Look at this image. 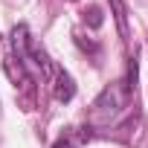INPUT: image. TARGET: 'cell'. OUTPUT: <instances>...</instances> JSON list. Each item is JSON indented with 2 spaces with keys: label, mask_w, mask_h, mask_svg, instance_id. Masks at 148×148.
<instances>
[{
  "label": "cell",
  "mask_w": 148,
  "mask_h": 148,
  "mask_svg": "<svg viewBox=\"0 0 148 148\" xmlns=\"http://www.w3.org/2000/svg\"><path fill=\"white\" fill-rule=\"evenodd\" d=\"M76 41H79V47H82V49H90V52H93V55H99V47H96V44H93V41H84V38H82V35H76Z\"/></svg>",
  "instance_id": "obj_6"
},
{
  "label": "cell",
  "mask_w": 148,
  "mask_h": 148,
  "mask_svg": "<svg viewBox=\"0 0 148 148\" xmlns=\"http://www.w3.org/2000/svg\"><path fill=\"white\" fill-rule=\"evenodd\" d=\"M12 49H15V55H18V61L29 70V76L32 79H49V76H55V64L49 61V55L44 52V47L29 35V26H15V32H12Z\"/></svg>",
  "instance_id": "obj_1"
},
{
  "label": "cell",
  "mask_w": 148,
  "mask_h": 148,
  "mask_svg": "<svg viewBox=\"0 0 148 148\" xmlns=\"http://www.w3.org/2000/svg\"><path fill=\"white\" fill-rule=\"evenodd\" d=\"M84 21H87L93 29H99V26H102V9H99V6H87V9H84Z\"/></svg>",
  "instance_id": "obj_4"
},
{
  "label": "cell",
  "mask_w": 148,
  "mask_h": 148,
  "mask_svg": "<svg viewBox=\"0 0 148 148\" xmlns=\"http://www.w3.org/2000/svg\"><path fill=\"white\" fill-rule=\"evenodd\" d=\"M128 96H131V87L122 84V82L105 87L102 96H99L96 105H93V119H96V122H110L116 113H122V108L128 105Z\"/></svg>",
  "instance_id": "obj_2"
},
{
  "label": "cell",
  "mask_w": 148,
  "mask_h": 148,
  "mask_svg": "<svg viewBox=\"0 0 148 148\" xmlns=\"http://www.w3.org/2000/svg\"><path fill=\"white\" fill-rule=\"evenodd\" d=\"M113 3V12H116V21H119V32L128 35V21H125V6H122V0H110Z\"/></svg>",
  "instance_id": "obj_5"
},
{
  "label": "cell",
  "mask_w": 148,
  "mask_h": 148,
  "mask_svg": "<svg viewBox=\"0 0 148 148\" xmlns=\"http://www.w3.org/2000/svg\"><path fill=\"white\" fill-rule=\"evenodd\" d=\"M52 148H79V142H76V139H70V136H61Z\"/></svg>",
  "instance_id": "obj_7"
},
{
  "label": "cell",
  "mask_w": 148,
  "mask_h": 148,
  "mask_svg": "<svg viewBox=\"0 0 148 148\" xmlns=\"http://www.w3.org/2000/svg\"><path fill=\"white\" fill-rule=\"evenodd\" d=\"M55 84H52V93H55V99L58 102H70L73 96H76V82H73V76H70V73L67 70H55Z\"/></svg>",
  "instance_id": "obj_3"
}]
</instances>
